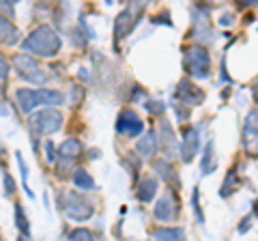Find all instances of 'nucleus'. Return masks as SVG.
<instances>
[{
  "instance_id": "obj_12",
  "label": "nucleus",
  "mask_w": 258,
  "mask_h": 241,
  "mask_svg": "<svg viewBox=\"0 0 258 241\" xmlns=\"http://www.w3.org/2000/svg\"><path fill=\"white\" fill-rule=\"evenodd\" d=\"M153 215H155V220H159V222H172L174 220V215H176V203H174L172 192H166V194L157 200L155 209H153Z\"/></svg>"
},
{
  "instance_id": "obj_13",
  "label": "nucleus",
  "mask_w": 258,
  "mask_h": 241,
  "mask_svg": "<svg viewBox=\"0 0 258 241\" xmlns=\"http://www.w3.org/2000/svg\"><path fill=\"white\" fill-rule=\"evenodd\" d=\"M176 97L181 99L183 106H194V103L203 101V99H205V95L200 93L198 88L189 82V80H181L179 88H176Z\"/></svg>"
},
{
  "instance_id": "obj_4",
  "label": "nucleus",
  "mask_w": 258,
  "mask_h": 241,
  "mask_svg": "<svg viewBox=\"0 0 258 241\" xmlns=\"http://www.w3.org/2000/svg\"><path fill=\"white\" fill-rule=\"evenodd\" d=\"M64 213L74 222H84V220L93 218L95 207L91 200L84 194H80V192H67V194H64Z\"/></svg>"
},
{
  "instance_id": "obj_19",
  "label": "nucleus",
  "mask_w": 258,
  "mask_h": 241,
  "mask_svg": "<svg viewBox=\"0 0 258 241\" xmlns=\"http://www.w3.org/2000/svg\"><path fill=\"white\" fill-rule=\"evenodd\" d=\"M217 168V162H215V149H213V140L207 142L205 147V153H203V159H200V170L203 174H211Z\"/></svg>"
},
{
  "instance_id": "obj_8",
  "label": "nucleus",
  "mask_w": 258,
  "mask_h": 241,
  "mask_svg": "<svg viewBox=\"0 0 258 241\" xmlns=\"http://www.w3.org/2000/svg\"><path fill=\"white\" fill-rule=\"evenodd\" d=\"M116 130L123 134V136H129V138H134V136L142 134L144 123H142L140 116L136 114L134 110H125V112H120L118 118H116Z\"/></svg>"
},
{
  "instance_id": "obj_33",
  "label": "nucleus",
  "mask_w": 258,
  "mask_h": 241,
  "mask_svg": "<svg viewBox=\"0 0 258 241\" xmlns=\"http://www.w3.org/2000/svg\"><path fill=\"white\" fill-rule=\"evenodd\" d=\"M254 97H256V99H258V84H256V86H254Z\"/></svg>"
},
{
  "instance_id": "obj_31",
  "label": "nucleus",
  "mask_w": 258,
  "mask_h": 241,
  "mask_svg": "<svg viewBox=\"0 0 258 241\" xmlns=\"http://www.w3.org/2000/svg\"><path fill=\"white\" fill-rule=\"evenodd\" d=\"M232 22H235V18H232L230 13H224V15H222V20H220V24H222V26H230Z\"/></svg>"
},
{
  "instance_id": "obj_24",
  "label": "nucleus",
  "mask_w": 258,
  "mask_h": 241,
  "mask_svg": "<svg viewBox=\"0 0 258 241\" xmlns=\"http://www.w3.org/2000/svg\"><path fill=\"white\" fill-rule=\"evenodd\" d=\"M15 157H18V164H20V170H22V181H24V188H26L28 196L32 198V192H30V188H28V168H26V164H24L22 153H15Z\"/></svg>"
},
{
  "instance_id": "obj_27",
  "label": "nucleus",
  "mask_w": 258,
  "mask_h": 241,
  "mask_svg": "<svg viewBox=\"0 0 258 241\" xmlns=\"http://www.w3.org/2000/svg\"><path fill=\"white\" fill-rule=\"evenodd\" d=\"M144 108H147L151 114H161V112L166 110V103H161V101H147V103H144Z\"/></svg>"
},
{
  "instance_id": "obj_28",
  "label": "nucleus",
  "mask_w": 258,
  "mask_h": 241,
  "mask_svg": "<svg viewBox=\"0 0 258 241\" xmlns=\"http://www.w3.org/2000/svg\"><path fill=\"white\" fill-rule=\"evenodd\" d=\"M7 78H9V63H7L5 56L0 54V86L7 82Z\"/></svg>"
},
{
  "instance_id": "obj_2",
  "label": "nucleus",
  "mask_w": 258,
  "mask_h": 241,
  "mask_svg": "<svg viewBox=\"0 0 258 241\" xmlns=\"http://www.w3.org/2000/svg\"><path fill=\"white\" fill-rule=\"evenodd\" d=\"M18 106L24 114H30L35 108L39 106H60L62 103V95L58 91H32V88H20L15 93Z\"/></svg>"
},
{
  "instance_id": "obj_11",
  "label": "nucleus",
  "mask_w": 258,
  "mask_h": 241,
  "mask_svg": "<svg viewBox=\"0 0 258 241\" xmlns=\"http://www.w3.org/2000/svg\"><path fill=\"white\" fill-rule=\"evenodd\" d=\"M140 9H142V7H129V9L118 13V18L114 22V37H116V41H120L125 35L132 33V28H134L136 18H138Z\"/></svg>"
},
{
  "instance_id": "obj_6",
  "label": "nucleus",
  "mask_w": 258,
  "mask_h": 241,
  "mask_svg": "<svg viewBox=\"0 0 258 241\" xmlns=\"http://www.w3.org/2000/svg\"><path fill=\"white\" fill-rule=\"evenodd\" d=\"M30 127L39 136H50L62 127V114L54 108H43L30 116Z\"/></svg>"
},
{
  "instance_id": "obj_25",
  "label": "nucleus",
  "mask_w": 258,
  "mask_h": 241,
  "mask_svg": "<svg viewBox=\"0 0 258 241\" xmlns=\"http://www.w3.org/2000/svg\"><path fill=\"white\" fill-rule=\"evenodd\" d=\"M191 203H194V211H196V218L200 224H205V215L200 211V194H198V188L194 190V196H191Z\"/></svg>"
},
{
  "instance_id": "obj_20",
  "label": "nucleus",
  "mask_w": 258,
  "mask_h": 241,
  "mask_svg": "<svg viewBox=\"0 0 258 241\" xmlns=\"http://www.w3.org/2000/svg\"><path fill=\"white\" fill-rule=\"evenodd\" d=\"M155 241H183L185 239V230L183 228H170V226H161L153 232Z\"/></svg>"
},
{
  "instance_id": "obj_23",
  "label": "nucleus",
  "mask_w": 258,
  "mask_h": 241,
  "mask_svg": "<svg viewBox=\"0 0 258 241\" xmlns=\"http://www.w3.org/2000/svg\"><path fill=\"white\" fill-rule=\"evenodd\" d=\"M69 239H71V241H95L93 232L86 230V228H76V230L69 235Z\"/></svg>"
},
{
  "instance_id": "obj_14",
  "label": "nucleus",
  "mask_w": 258,
  "mask_h": 241,
  "mask_svg": "<svg viewBox=\"0 0 258 241\" xmlns=\"http://www.w3.org/2000/svg\"><path fill=\"white\" fill-rule=\"evenodd\" d=\"M20 28L9 20V15H0V43H7V45H15L20 43Z\"/></svg>"
},
{
  "instance_id": "obj_16",
  "label": "nucleus",
  "mask_w": 258,
  "mask_h": 241,
  "mask_svg": "<svg viewBox=\"0 0 258 241\" xmlns=\"http://www.w3.org/2000/svg\"><path fill=\"white\" fill-rule=\"evenodd\" d=\"M155 170L159 172L161 179H164L166 183H170L172 188H181V179L176 176L174 166L168 162V159H157V162H155Z\"/></svg>"
},
{
  "instance_id": "obj_5",
  "label": "nucleus",
  "mask_w": 258,
  "mask_h": 241,
  "mask_svg": "<svg viewBox=\"0 0 258 241\" xmlns=\"http://www.w3.org/2000/svg\"><path fill=\"white\" fill-rule=\"evenodd\" d=\"M185 69L189 71V76L205 80L211 74V58L203 45H191L187 52H185Z\"/></svg>"
},
{
  "instance_id": "obj_18",
  "label": "nucleus",
  "mask_w": 258,
  "mask_h": 241,
  "mask_svg": "<svg viewBox=\"0 0 258 241\" xmlns=\"http://www.w3.org/2000/svg\"><path fill=\"white\" fill-rule=\"evenodd\" d=\"M80 151H82V144H80V140L69 138V140H64L60 147H58V157H60V159H67V162H71L74 157L80 155Z\"/></svg>"
},
{
  "instance_id": "obj_29",
  "label": "nucleus",
  "mask_w": 258,
  "mask_h": 241,
  "mask_svg": "<svg viewBox=\"0 0 258 241\" xmlns=\"http://www.w3.org/2000/svg\"><path fill=\"white\" fill-rule=\"evenodd\" d=\"M5 194L7 196L15 194V181H13V176L9 172H5Z\"/></svg>"
},
{
  "instance_id": "obj_21",
  "label": "nucleus",
  "mask_w": 258,
  "mask_h": 241,
  "mask_svg": "<svg viewBox=\"0 0 258 241\" xmlns=\"http://www.w3.org/2000/svg\"><path fill=\"white\" fill-rule=\"evenodd\" d=\"M74 183H76L80 190H93V188H95L93 176L88 174L84 168H78V170H74Z\"/></svg>"
},
{
  "instance_id": "obj_3",
  "label": "nucleus",
  "mask_w": 258,
  "mask_h": 241,
  "mask_svg": "<svg viewBox=\"0 0 258 241\" xmlns=\"http://www.w3.org/2000/svg\"><path fill=\"white\" fill-rule=\"evenodd\" d=\"M13 67L15 71L26 80V82H32V84H39V86H43L47 82V74L41 69V65L32 58L30 54H15L13 56Z\"/></svg>"
},
{
  "instance_id": "obj_30",
  "label": "nucleus",
  "mask_w": 258,
  "mask_h": 241,
  "mask_svg": "<svg viewBox=\"0 0 258 241\" xmlns=\"http://www.w3.org/2000/svg\"><path fill=\"white\" fill-rule=\"evenodd\" d=\"M45 159H47L50 164L56 162V153H54V144H52V142H45Z\"/></svg>"
},
{
  "instance_id": "obj_32",
  "label": "nucleus",
  "mask_w": 258,
  "mask_h": 241,
  "mask_svg": "<svg viewBox=\"0 0 258 241\" xmlns=\"http://www.w3.org/2000/svg\"><path fill=\"white\" fill-rule=\"evenodd\" d=\"M247 224H252V218H249V215H247V218L243 220V222H241V226H239V232H247Z\"/></svg>"
},
{
  "instance_id": "obj_17",
  "label": "nucleus",
  "mask_w": 258,
  "mask_h": 241,
  "mask_svg": "<svg viewBox=\"0 0 258 241\" xmlns=\"http://www.w3.org/2000/svg\"><path fill=\"white\" fill-rule=\"evenodd\" d=\"M155 194H157V181L153 176H144L138 186V198L142 203H151L155 198Z\"/></svg>"
},
{
  "instance_id": "obj_10",
  "label": "nucleus",
  "mask_w": 258,
  "mask_h": 241,
  "mask_svg": "<svg viewBox=\"0 0 258 241\" xmlns=\"http://www.w3.org/2000/svg\"><path fill=\"white\" fill-rule=\"evenodd\" d=\"M159 147L166 157H174L179 153V140H176L174 130L168 120H161L159 123Z\"/></svg>"
},
{
  "instance_id": "obj_1",
  "label": "nucleus",
  "mask_w": 258,
  "mask_h": 241,
  "mask_svg": "<svg viewBox=\"0 0 258 241\" xmlns=\"http://www.w3.org/2000/svg\"><path fill=\"white\" fill-rule=\"evenodd\" d=\"M60 45H62V41H60L58 33L43 24V26L35 28L24 39L22 50H24V54H37V56H41V58H52V56L58 54Z\"/></svg>"
},
{
  "instance_id": "obj_15",
  "label": "nucleus",
  "mask_w": 258,
  "mask_h": 241,
  "mask_svg": "<svg viewBox=\"0 0 258 241\" xmlns=\"http://www.w3.org/2000/svg\"><path fill=\"white\" fill-rule=\"evenodd\" d=\"M157 147H159V142H157L155 132H147L138 140V144H136V151H138L142 157H153L157 153Z\"/></svg>"
},
{
  "instance_id": "obj_22",
  "label": "nucleus",
  "mask_w": 258,
  "mask_h": 241,
  "mask_svg": "<svg viewBox=\"0 0 258 241\" xmlns=\"http://www.w3.org/2000/svg\"><path fill=\"white\" fill-rule=\"evenodd\" d=\"M15 224H18L20 232H24V235L30 232V224H28V218H26V213H24L22 205H15Z\"/></svg>"
},
{
  "instance_id": "obj_26",
  "label": "nucleus",
  "mask_w": 258,
  "mask_h": 241,
  "mask_svg": "<svg viewBox=\"0 0 258 241\" xmlns=\"http://www.w3.org/2000/svg\"><path fill=\"white\" fill-rule=\"evenodd\" d=\"M235 183H237V174H235V170H230V172H228V176H226V183L222 186V192H220V194L226 198V196L230 194V192H228V188H230V186L235 188Z\"/></svg>"
},
{
  "instance_id": "obj_7",
  "label": "nucleus",
  "mask_w": 258,
  "mask_h": 241,
  "mask_svg": "<svg viewBox=\"0 0 258 241\" xmlns=\"http://www.w3.org/2000/svg\"><path fill=\"white\" fill-rule=\"evenodd\" d=\"M243 147L249 155H258V110H252L243 125Z\"/></svg>"
},
{
  "instance_id": "obj_9",
  "label": "nucleus",
  "mask_w": 258,
  "mask_h": 241,
  "mask_svg": "<svg viewBox=\"0 0 258 241\" xmlns=\"http://www.w3.org/2000/svg\"><path fill=\"white\" fill-rule=\"evenodd\" d=\"M198 147H200V132L196 130V127H189V130L183 134V140L179 144V153H181L185 164H189L191 159L196 157Z\"/></svg>"
}]
</instances>
